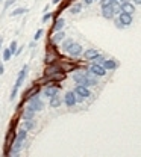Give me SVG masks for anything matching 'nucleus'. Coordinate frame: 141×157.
Returning <instances> with one entry per match:
<instances>
[{
    "mask_svg": "<svg viewBox=\"0 0 141 157\" xmlns=\"http://www.w3.org/2000/svg\"><path fill=\"white\" fill-rule=\"evenodd\" d=\"M94 74L91 71L88 73H74L73 74V80L78 85H84V86H94L97 85V80L93 77Z\"/></svg>",
    "mask_w": 141,
    "mask_h": 157,
    "instance_id": "obj_1",
    "label": "nucleus"
},
{
    "mask_svg": "<svg viewBox=\"0 0 141 157\" xmlns=\"http://www.w3.org/2000/svg\"><path fill=\"white\" fill-rule=\"evenodd\" d=\"M15 124H17V121L12 122L11 132L6 135V139H5V151H3L5 156H9V154H11V148H12V145H14V140H15V136H17L15 130H14V128H15Z\"/></svg>",
    "mask_w": 141,
    "mask_h": 157,
    "instance_id": "obj_2",
    "label": "nucleus"
},
{
    "mask_svg": "<svg viewBox=\"0 0 141 157\" xmlns=\"http://www.w3.org/2000/svg\"><path fill=\"white\" fill-rule=\"evenodd\" d=\"M28 70H29V67H28V65H24V67H23V70H21V71L18 73V77H17V80H15L14 89H12V92H11V100H14V98L17 97V92H18V89H20V86L23 85L24 78H26V76H28Z\"/></svg>",
    "mask_w": 141,
    "mask_h": 157,
    "instance_id": "obj_3",
    "label": "nucleus"
},
{
    "mask_svg": "<svg viewBox=\"0 0 141 157\" xmlns=\"http://www.w3.org/2000/svg\"><path fill=\"white\" fill-rule=\"evenodd\" d=\"M74 94H76L78 101H84L85 98H88L89 95H91V92L88 91V86H84V85H78V86H76Z\"/></svg>",
    "mask_w": 141,
    "mask_h": 157,
    "instance_id": "obj_4",
    "label": "nucleus"
},
{
    "mask_svg": "<svg viewBox=\"0 0 141 157\" xmlns=\"http://www.w3.org/2000/svg\"><path fill=\"white\" fill-rule=\"evenodd\" d=\"M40 89H41V85H38V83H35L32 88H29V89L26 91V92L23 94V103H24V101H28L31 97L36 95L38 92H40Z\"/></svg>",
    "mask_w": 141,
    "mask_h": 157,
    "instance_id": "obj_5",
    "label": "nucleus"
},
{
    "mask_svg": "<svg viewBox=\"0 0 141 157\" xmlns=\"http://www.w3.org/2000/svg\"><path fill=\"white\" fill-rule=\"evenodd\" d=\"M28 101H29V106H32L35 110H43V109H44V103L40 100L38 94H36V95H33V97H31Z\"/></svg>",
    "mask_w": 141,
    "mask_h": 157,
    "instance_id": "obj_6",
    "label": "nucleus"
},
{
    "mask_svg": "<svg viewBox=\"0 0 141 157\" xmlns=\"http://www.w3.org/2000/svg\"><path fill=\"white\" fill-rule=\"evenodd\" d=\"M89 71H91L96 77H102L106 74V70L103 68V65H99V63H93L91 67H89Z\"/></svg>",
    "mask_w": 141,
    "mask_h": 157,
    "instance_id": "obj_7",
    "label": "nucleus"
},
{
    "mask_svg": "<svg viewBox=\"0 0 141 157\" xmlns=\"http://www.w3.org/2000/svg\"><path fill=\"white\" fill-rule=\"evenodd\" d=\"M55 62H56V50H55V47L52 45V47H49V50H47L46 63L50 65V63H55Z\"/></svg>",
    "mask_w": 141,
    "mask_h": 157,
    "instance_id": "obj_8",
    "label": "nucleus"
},
{
    "mask_svg": "<svg viewBox=\"0 0 141 157\" xmlns=\"http://www.w3.org/2000/svg\"><path fill=\"white\" fill-rule=\"evenodd\" d=\"M68 51V53H70V56L71 58H78L81 53H82V47L78 44V42H73L71 45H70V48L67 50Z\"/></svg>",
    "mask_w": 141,
    "mask_h": 157,
    "instance_id": "obj_9",
    "label": "nucleus"
},
{
    "mask_svg": "<svg viewBox=\"0 0 141 157\" xmlns=\"http://www.w3.org/2000/svg\"><path fill=\"white\" fill-rule=\"evenodd\" d=\"M76 101H78V98H76V94H74V92H67V94H65L64 103H65L68 107H73L74 104H76Z\"/></svg>",
    "mask_w": 141,
    "mask_h": 157,
    "instance_id": "obj_10",
    "label": "nucleus"
},
{
    "mask_svg": "<svg viewBox=\"0 0 141 157\" xmlns=\"http://www.w3.org/2000/svg\"><path fill=\"white\" fill-rule=\"evenodd\" d=\"M118 20L123 26H129L132 24V15L131 14H126V12H120L118 14Z\"/></svg>",
    "mask_w": 141,
    "mask_h": 157,
    "instance_id": "obj_11",
    "label": "nucleus"
},
{
    "mask_svg": "<svg viewBox=\"0 0 141 157\" xmlns=\"http://www.w3.org/2000/svg\"><path fill=\"white\" fill-rule=\"evenodd\" d=\"M102 15H103V18H106V20H111V18H114V12H112V8H111V5L102 6Z\"/></svg>",
    "mask_w": 141,
    "mask_h": 157,
    "instance_id": "obj_12",
    "label": "nucleus"
},
{
    "mask_svg": "<svg viewBox=\"0 0 141 157\" xmlns=\"http://www.w3.org/2000/svg\"><path fill=\"white\" fill-rule=\"evenodd\" d=\"M59 92V86H52V85H47V88L44 89V95L46 97H53Z\"/></svg>",
    "mask_w": 141,
    "mask_h": 157,
    "instance_id": "obj_13",
    "label": "nucleus"
},
{
    "mask_svg": "<svg viewBox=\"0 0 141 157\" xmlns=\"http://www.w3.org/2000/svg\"><path fill=\"white\" fill-rule=\"evenodd\" d=\"M121 12H126V14H134L135 12V6L134 3H129V2H123L121 3Z\"/></svg>",
    "mask_w": 141,
    "mask_h": 157,
    "instance_id": "obj_14",
    "label": "nucleus"
},
{
    "mask_svg": "<svg viewBox=\"0 0 141 157\" xmlns=\"http://www.w3.org/2000/svg\"><path fill=\"white\" fill-rule=\"evenodd\" d=\"M35 109L32 107V106H28L26 109L23 110V120H32L33 118V115H35Z\"/></svg>",
    "mask_w": 141,
    "mask_h": 157,
    "instance_id": "obj_15",
    "label": "nucleus"
},
{
    "mask_svg": "<svg viewBox=\"0 0 141 157\" xmlns=\"http://www.w3.org/2000/svg\"><path fill=\"white\" fill-rule=\"evenodd\" d=\"M61 97H58V94L56 95H53V97H50V101H49V106L52 107V109H56V107H59L61 106Z\"/></svg>",
    "mask_w": 141,
    "mask_h": 157,
    "instance_id": "obj_16",
    "label": "nucleus"
},
{
    "mask_svg": "<svg viewBox=\"0 0 141 157\" xmlns=\"http://www.w3.org/2000/svg\"><path fill=\"white\" fill-rule=\"evenodd\" d=\"M103 68H105V70H109V71L115 70V68H117V62H115V59H105Z\"/></svg>",
    "mask_w": 141,
    "mask_h": 157,
    "instance_id": "obj_17",
    "label": "nucleus"
},
{
    "mask_svg": "<svg viewBox=\"0 0 141 157\" xmlns=\"http://www.w3.org/2000/svg\"><path fill=\"white\" fill-rule=\"evenodd\" d=\"M59 67H61V70L64 73H68V71L76 68V63H73V62H62V63H59Z\"/></svg>",
    "mask_w": 141,
    "mask_h": 157,
    "instance_id": "obj_18",
    "label": "nucleus"
},
{
    "mask_svg": "<svg viewBox=\"0 0 141 157\" xmlns=\"http://www.w3.org/2000/svg\"><path fill=\"white\" fill-rule=\"evenodd\" d=\"M97 55H99V51H97L96 48H88V50H85V59H86V60H93Z\"/></svg>",
    "mask_w": 141,
    "mask_h": 157,
    "instance_id": "obj_19",
    "label": "nucleus"
},
{
    "mask_svg": "<svg viewBox=\"0 0 141 157\" xmlns=\"http://www.w3.org/2000/svg\"><path fill=\"white\" fill-rule=\"evenodd\" d=\"M111 8H112V12H114V15H118L120 12H121V5H120V2H112L111 3Z\"/></svg>",
    "mask_w": 141,
    "mask_h": 157,
    "instance_id": "obj_20",
    "label": "nucleus"
},
{
    "mask_svg": "<svg viewBox=\"0 0 141 157\" xmlns=\"http://www.w3.org/2000/svg\"><path fill=\"white\" fill-rule=\"evenodd\" d=\"M62 27H64V18H56L53 23V30L58 32V30H62Z\"/></svg>",
    "mask_w": 141,
    "mask_h": 157,
    "instance_id": "obj_21",
    "label": "nucleus"
},
{
    "mask_svg": "<svg viewBox=\"0 0 141 157\" xmlns=\"http://www.w3.org/2000/svg\"><path fill=\"white\" fill-rule=\"evenodd\" d=\"M23 128H26L28 132H29V130H32V128H35V121H33V118H32V120H24Z\"/></svg>",
    "mask_w": 141,
    "mask_h": 157,
    "instance_id": "obj_22",
    "label": "nucleus"
},
{
    "mask_svg": "<svg viewBox=\"0 0 141 157\" xmlns=\"http://www.w3.org/2000/svg\"><path fill=\"white\" fill-rule=\"evenodd\" d=\"M64 36H65V35H64V32L62 30H58L55 35H53V38H52V42H58V41H62V39H64Z\"/></svg>",
    "mask_w": 141,
    "mask_h": 157,
    "instance_id": "obj_23",
    "label": "nucleus"
},
{
    "mask_svg": "<svg viewBox=\"0 0 141 157\" xmlns=\"http://www.w3.org/2000/svg\"><path fill=\"white\" fill-rule=\"evenodd\" d=\"M70 6V0H62V3H61V6L58 8V11H56V15H59V12H62L65 8H68Z\"/></svg>",
    "mask_w": 141,
    "mask_h": 157,
    "instance_id": "obj_24",
    "label": "nucleus"
},
{
    "mask_svg": "<svg viewBox=\"0 0 141 157\" xmlns=\"http://www.w3.org/2000/svg\"><path fill=\"white\" fill-rule=\"evenodd\" d=\"M24 12H28V9H26V8H17V9H14V11L11 12V15H12V17H17V15L24 14Z\"/></svg>",
    "mask_w": 141,
    "mask_h": 157,
    "instance_id": "obj_25",
    "label": "nucleus"
},
{
    "mask_svg": "<svg viewBox=\"0 0 141 157\" xmlns=\"http://www.w3.org/2000/svg\"><path fill=\"white\" fill-rule=\"evenodd\" d=\"M81 9H82V3H76V5H73V6H71V14H79Z\"/></svg>",
    "mask_w": 141,
    "mask_h": 157,
    "instance_id": "obj_26",
    "label": "nucleus"
},
{
    "mask_svg": "<svg viewBox=\"0 0 141 157\" xmlns=\"http://www.w3.org/2000/svg\"><path fill=\"white\" fill-rule=\"evenodd\" d=\"M17 48H18V44H17V41H12V42H11V45H9V50H11L12 56H14V55L17 53Z\"/></svg>",
    "mask_w": 141,
    "mask_h": 157,
    "instance_id": "obj_27",
    "label": "nucleus"
},
{
    "mask_svg": "<svg viewBox=\"0 0 141 157\" xmlns=\"http://www.w3.org/2000/svg\"><path fill=\"white\" fill-rule=\"evenodd\" d=\"M73 42H74L73 39H65V41H64V44H62V50H68Z\"/></svg>",
    "mask_w": 141,
    "mask_h": 157,
    "instance_id": "obj_28",
    "label": "nucleus"
},
{
    "mask_svg": "<svg viewBox=\"0 0 141 157\" xmlns=\"http://www.w3.org/2000/svg\"><path fill=\"white\" fill-rule=\"evenodd\" d=\"M93 60H94L93 63H99V65H103V62H105V58H103V56H100V55H97V56H96V58H94Z\"/></svg>",
    "mask_w": 141,
    "mask_h": 157,
    "instance_id": "obj_29",
    "label": "nucleus"
},
{
    "mask_svg": "<svg viewBox=\"0 0 141 157\" xmlns=\"http://www.w3.org/2000/svg\"><path fill=\"white\" fill-rule=\"evenodd\" d=\"M11 56H12L11 50H9V48H5V50H3V60H9Z\"/></svg>",
    "mask_w": 141,
    "mask_h": 157,
    "instance_id": "obj_30",
    "label": "nucleus"
},
{
    "mask_svg": "<svg viewBox=\"0 0 141 157\" xmlns=\"http://www.w3.org/2000/svg\"><path fill=\"white\" fill-rule=\"evenodd\" d=\"M43 33H44V30H43V29H38V30H36V33H35V36H33V39H35V41H36V39H40Z\"/></svg>",
    "mask_w": 141,
    "mask_h": 157,
    "instance_id": "obj_31",
    "label": "nucleus"
},
{
    "mask_svg": "<svg viewBox=\"0 0 141 157\" xmlns=\"http://www.w3.org/2000/svg\"><path fill=\"white\" fill-rule=\"evenodd\" d=\"M50 18H52V14H50V12H49V14H44V15H43V23L49 21Z\"/></svg>",
    "mask_w": 141,
    "mask_h": 157,
    "instance_id": "obj_32",
    "label": "nucleus"
},
{
    "mask_svg": "<svg viewBox=\"0 0 141 157\" xmlns=\"http://www.w3.org/2000/svg\"><path fill=\"white\" fill-rule=\"evenodd\" d=\"M14 2H15V0H6V3H5V11H6V9H8L12 3H14Z\"/></svg>",
    "mask_w": 141,
    "mask_h": 157,
    "instance_id": "obj_33",
    "label": "nucleus"
},
{
    "mask_svg": "<svg viewBox=\"0 0 141 157\" xmlns=\"http://www.w3.org/2000/svg\"><path fill=\"white\" fill-rule=\"evenodd\" d=\"M100 3H102V6H106V5L112 3V0H100Z\"/></svg>",
    "mask_w": 141,
    "mask_h": 157,
    "instance_id": "obj_34",
    "label": "nucleus"
},
{
    "mask_svg": "<svg viewBox=\"0 0 141 157\" xmlns=\"http://www.w3.org/2000/svg\"><path fill=\"white\" fill-rule=\"evenodd\" d=\"M5 73V67H3V63L0 62V74H3Z\"/></svg>",
    "mask_w": 141,
    "mask_h": 157,
    "instance_id": "obj_35",
    "label": "nucleus"
},
{
    "mask_svg": "<svg viewBox=\"0 0 141 157\" xmlns=\"http://www.w3.org/2000/svg\"><path fill=\"white\" fill-rule=\"evenodd\" d=\"M84 2H85V5H91L94 0H84Z\"/></svg>",
    "mask_w": 141,
    "mask_h": 157,
    "instance_id": "obj_36",
    "label": "nucleus"
},
{
    "mask_svg": "<svg viewBox=\"0 0 141 157\" xmlns=\"http://www.w3.org/2000/svg\"><path fill=\"white\" fill-rule=\"evenodd\" d=\"M134 3L135 5H141V0H134Z\"/></svg>",
    "mask_w": 141,
    "mask_h": 157,
    "instance_id": "obj_37",
    "label": "nucleus"
},
{
    "mask_svg": "<svg viewBox=\"0 0 141 157\" xmlns=\"http://www.w3.org/2000/svg\"><path fill=\"white\" fill-rule=\"evenodd\" d=\"M53 3H55V5H58V3H61V0H53Z\"/></svg>",
    "mask_w": 141,
    "mask_h": 157,
    "instance_id": "obj_38",
    "label": "nucleus"
},
{
    "mask_svg": "<svg viewBox=\"0 0 141 157\" xmlns=\"http://www.w3.org/2000/svg\"><path fill=\"white\" fill-rule=\"evenodd\" d=\"M2 44H3V38H0V47H2Z\"/></svg>",
    "mask_w": 141,
    "mask_h": 157,
    "instance_id": "obj_39",
    "label": "nucleus"
},
{
    "mask_svg": "<svg viewBox=\"0 0 141 157\" xmlns=\"http://www.w3.org/2000/svg\"><path fill=\"white\" fill-rule=\"evenodd\" d=\"M118 2H121V3H123V2H126V0H118Z\"/></svg>",
    "mask_w": 141,
    "mask_h": 157,
    "instance_id": "obj_40",
    "label": "nucleus"
},
{
    "mask_svg": "<svg viewBox=\"0 0 141 157\" xmlns=\"http://www.w3.org/2000/svg\"><path fill=\"white\" fill-rule=\"evenodd\" d=\"M112 2H115V0H112ZM117 2H118V0H117Z\"/></svg>",
    "mask_w": 141,
    "mask_h": 157,
    "instance_id": "obj_41",
    "label": "nucleus"
}]
</instances>
